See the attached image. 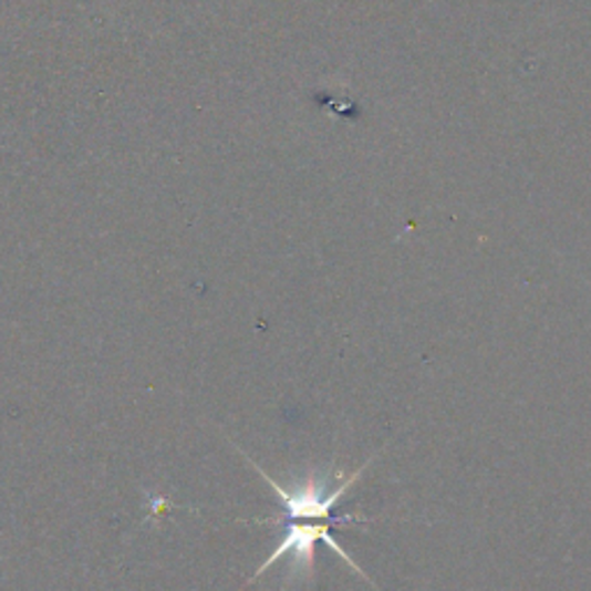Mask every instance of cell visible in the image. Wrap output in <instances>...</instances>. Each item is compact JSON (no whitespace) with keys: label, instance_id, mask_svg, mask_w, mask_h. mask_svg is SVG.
Masks as SVG:
<instances>
[{"label":"cell","instance_id":"obj_1","mask_svg":"<svg viewBox=\"0 0 591 591\" xmlns=\"http://www.w3.org/2000/svg\"><path fill=\"white\" fill-rule=\"evenodd\" d=\"M238 453L243 455V458L250 463V467L257 469L259 476L268 483V486L276 490L282 508H284L282 516H278V518H259V520H252L255 525H271V527H276L280 522H335L340 527L342 525H352L349 520H333L331 518V508L361 478L363 469L370 463H365L361 469L344 476L340 486H335L333 490H329L331 476H319L314 469L308 471L299 483H296L293 488H287V486H282V483H278L273 476H268L257 463H252L243 450H238Z\"/></svg>","mask_w":591,"mask_h":591},{"label":"cell","instance_id":"obj_2","mask_svg":"<svg viewBox=\"0 0 591 591\" xmlns=\"http://www.w3.org/2000/svg\"><path fill=\"white\" fill-rule=\"evenodd\" d=\"M333 525L335 522H280V525H276V527H284V536H282L280 546L276 548V552L271 557H266V561L257 569V573L243 587H240V591H243L250 582H255L257 578H261L268 567H273L276 561L284 559L287 554H291V573L301 571V573H308L312 578L314 576V546H317V541H324L340 559H344L361 578L367 580V576L361 571L359 563L349 557L344 552V548L331 536Z\"/></svg>","mask_w":591,"mask_h":591}]
</instances>
